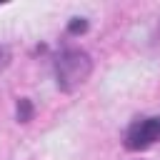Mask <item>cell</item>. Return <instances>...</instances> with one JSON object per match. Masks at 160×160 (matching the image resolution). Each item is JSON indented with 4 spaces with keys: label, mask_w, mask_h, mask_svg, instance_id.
<instances>
[{
    "label": "cell",
    "mask_w": 160,
    "mask_h": 160,
    "mask_svg": "<svg viewBox=\"0 0 160 160\" xmlns=\"http://www.w3.org/2000/svg\"><path fill=\"white\" fill-rule=\"evenodd\" d=\"M160 140V115L135 120L125 132V148L128 150H145Z\"/></svg>",
    "instance_id": "2"
},
{
    "label": "cell",
    "mask_w": 160,
    "mask_h": 160,
    "mask_svg": "<svg viewBox=\"0 0 160 160\" xmlns=\"http://www.w3.org/2000/svg\"><path fill=\"white\" fill-rule=\"evenodd\" d=\"M88 30V22L82 20V18H75L72 22H70V32H85Z\"/></svg>",
    "instance_id": "4"
},
{
    "label": "cell",
    "mask_w": 160,
    "mask_h": 160,
    "mask_svg": "<svg viewBox=\"0 0 160 160\" xmlns=\"http://www.w3.org/2000/svg\"><path fill=\"white\" fill-rule=\"evenodd\" d=\"M30 112H32V108H30V100H20V105H18V118L25 122V120L30 118Z\"/></svg>",
    "instance_id": "3"
},
{
    "label": "cell",
    "mask_w": 160,
    "mask_h": 160,
    "mask_svg": "<svg viewBox=\"0 0 160 160\" xmlns=\"http://www.w3.org/2000/svg\"><path fill=\"white\" fill-rule=\"evenodd\" d=\"M92 70L90 58L82 50H65L58 60H55V75H58V85L62 90H75L78 85H82L88 80Z\"/></svg>",
    "instance_id": "1"
}]
</instances>
